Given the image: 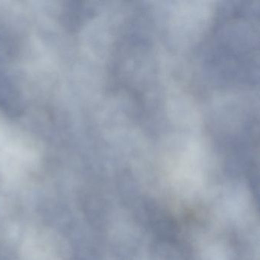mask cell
Masks as SVG:
<instances>
[{
  "label": "cell",
  "mask_w": 260,
  "mask_h": 260,
  "mask_svg": "<svg viewBox=\"0 0 260 260\" xmlns=\"http://www.w3.org/2000/svg\"><path fill=\"white\" fill-rule=\"evenodd\" d=\"M0 108L9 116L19 115L22 111L18 92L3 76H0Z\"/></svg>",
  "instance_id": "1"
}]
</instances>
